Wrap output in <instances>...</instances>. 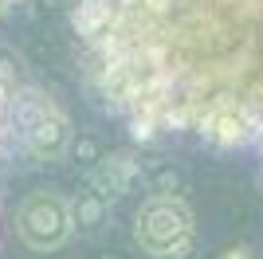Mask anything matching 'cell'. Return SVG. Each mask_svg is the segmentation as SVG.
I'll list each match as a JSON object with an SVG mask.
<instances>
[{
  "label": "cell",
  "instance_id": "obj_2",
  "mask_svg": "<svg viewBox=\"0 0 263 259\" xmlns=\"http://www.w3.org/2000/svg\"><path fill=\"white\" fill-rule=\"evenodd\" d=\"M134 236L149 259H193V251H197L193 208L181 196H149L138 208Z\"/></svg>",
  "mask_w": 263,
  "mask_h": 259
},
{
  "label": "cell",
  "instance_id": "obj_7",
  "mask_svg": "<svg viewBox=\"0 0 263 259\" xmlns=\"http://www.w3.org/2000/svg\"><path fill=\"white\" fill-rule=\"evenodd\" d=\"M224 259H255V255H252V248H232Z\"/></svg>",
  "mask_w": 263,
  "mask_h": 259
},
{
  "label": "cell",
  "instance_id": "obj_3",
  "mask_svg": "<svg viewBox=\"0 0 263 259\" xmlns=\"http://www.w3.org/2000/svg\"><path fill=\"white\" fill-rule=\"evenodd\" d=\"M20 236L32 251H55L63 248L67 236L75 232L71 224V205L59 193H32L20 205Z\"/></svg>",
  "mask_w": 263,
  "mask_h": 259
},
{
  "label": "cell",
  "instance_id": "obj_1",
  "mask_svg": "<svg viewBox=\"0 0 263 259\" xmlns=\"http://www.w3.org/2000/svg\"><path fill=\"white\" fill-rule=\"evenodd\" d=\"M12 145L35 161H51L71 145V118L44 90H16L12 106Z\"/></svg>",
  "mask_w": 263,
  "mask_h": 259
},
{
  "label": "cell",
  "instance_id": "obj_6",
  "mask_svg": "<svg viewBox=\"0 0 263 259\" xmlns=\"http://www.w3.org/2000/svg\"><path fill=\"white\" fill-rule=\"evenodd\" d=\"M20 4H28V0H0V16H8V12H16Z\"/></svg>",
  "mask_w": 263,
  "mask_h": 259
},
{
  "label": "cell",
  "instance_id": "obj_4",
  "mask_svg": "<svg viewBox=\"0 0 263 259\" xmlns=\"http://www.w3.org/2000/svg\"><path fill=\"white\" fill-rule=\"evenodd\" d=\"M134 181H138V161L126 153H114V157H102V165L90 173V193H99L102 200H114V196L130 193Z\"/></svg>",
  "mask_w": 263,
  "mask_h": 259
},
{
  "label": "cell",
  "instance_id": "obj_5",
  "mask_svg": "<svg viewBox=\"0 0 263 259\" xmlns=\"http://www.w3.org/2000/svg\"><path fill=\"white\" fill-rule=\"evenodd\" d=\"M16 79H12V71L4 63H0V165H4V157H8V150H16L12 145V106H16Z\"/></svg>",
  "mask_w": 263,
  "mask_h": 259
}]
</instances>
